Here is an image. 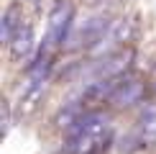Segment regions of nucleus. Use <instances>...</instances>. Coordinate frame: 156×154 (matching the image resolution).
Wrapping results in <instances>:
<instances>
[{
    "label": "nucleus",
    "mask_w": 156,
    "mask_h": 154,
    "mask_svg": "<svg viewBox=\"0 0 156 154\" xmlns=\"http://www.w3.org/2000/svg\"><path fill=\"white\" fill-rule=\"evenodd\" d=\"M8 46H10V57L13 59L28 57L31 46H34V28H31V23H23L21 28L16 31V36H13V41L8 44Z\"/></svg>",
    "instance_id": "8"
},
{
    "label": "nucleus",
    "mask_w": 156,
    "mask_h": 154,
    "mask_svg": "<svg viewBox=\"0 0 156 154\" xmlns=\"http://www.w3.org/2000/svg\"><path fill=\"white\" fill-rule=\"evenodd\" d=\"M80 116H82L80 105H77V103H69V105L64 108L59 116H56V126H59V128H72V126L77 123V118H80Z\"/></svg>",
    "instance_id": "11"
},
{
    "label": "nucleus",
    "mask_w": 156,
    "mask_h": 154,
    "mask_svg": "<svg viewBox=\"0 0 156 154\" xmlns=\"http://www.w3.org/2000/svg\"><path fill=\"white\" fill-rule=\"evenodd\" d=\"M87 5H100V3H105V0H84Z\"/></svg>",
    "instance_id": "14"
},
{
    "label": "nucleus",
    "mask_w": 156,
    "mask_h": 154,
    "mask_svg": "<svg viewBox=\"0 0 156 154\" xmlns=\"http://www.w3.org/2000/svg\"><path fill=\"white\" fill-rule=\"evenodd\" d=\"M136 31H138V21H136V18H115V21L108 26V31L102 34V38L92 46V54H95V57H102V54L110 51V49L133 41Z\"/></svg>",
    "instance_id": "1"
},
{
    "label": "nucleus",
    "mask_w": 156,
    "mask_h": 154,
    "mask_svg": "<svg viewBox=\"0 0 156 154\" xmlns=\"http://www.w3.org/2000/svg\"><path fill=\"white\" fill-rule=\"evenodd\" d=\"M8 128H10V111L8 105H3V134H8Z\"/></svg>",
    "instance_id": "13"
},
{
    "label": "nucleus",
    "mask_w": 156,
    "mask_h": 154,
    "mask_svg": "<svg viewBox=\"0 0 156 154\" xmlns=\"http://www.w3.org/2000/svg\"><path fill=\"white\" fill-rule=\"evenodd\" d=\"M72 23H74V8H72V3H67V0L54 3V8H51V13H49L46 46H64Z\"/></svg>",
    "instance_id": "2"
},
{
    "label": "nucleus",
    "mask_w": 156,
    "mask_h": 154,
    "mask_svg": "<svg viewBox=\"0 0 156 154\" xmlns=\"http://www.w3.org/2000/svg\"><path fill=\"white\" fill-rule=\"evenodd\" d=\"M69 136L74 134H90V136H97V139H108L110 136V118L100 111H87L77 118V123L72 128H67Z\"/></svg>",
    "instance_id": "3"
},
{
    "label": "nucleus",
    "mask_w": 156,
    "mask_h": 154,
    "mask_svg": "<svg viewBox=\"0 0 156 154\" xmlns=\"http://www.w3.org/2000/svg\"><path fill=\"white\" fill-rule=\"evenodd\" d=\"M105 146H108V139H97V136H90V134H74V136H69L67 152L69 154H97Z\"/></svg>",
    "instance_id": "6"
},
{
    "label": "nucleus",
    "mask_w": 156,
    "mask_h": 154,
    "mask_svg": "<svg viewBox=\"0 0 156 154\" xmlns=\"http://www.w3.org/2000/svg\"><path fill=\"white\" fill-rule=\"evenodd\" d=\"M21 21H23L21 18V5H10V8L3 13V21H0V41L10 44L13 36H16V31L23 26Z\"/></svg>",
    "instance_id": "9"
},
{
    "label": "nucleus",
    "mask_w": 156,
    "mask_h": 154,
    "mask_svg": "<svg viewBox=\"0 0 156 154\" xmlns=\"http://www.w3.org/2000/svg\"><path fill=\"white\" fill-rule=\"evenodd\" d=\"M141 146H146V144L141 141L138 131H131L128 136H123V139H120V146H118V149H120L123 154H133V152H138Z\"/></svg>",
    "instance_id": "12"
},
{
    "label": "nucleus",
    "mask_w": 156,
    "mask_h": 154,
    "mask_svg": "<svg viewBox=\"0 0 156 154\" xmlns=\"http://www.w3.org/2000/svg\"><path fill=\"white\" fill-rule=\"evenodd\" d=\"M136 131H138V136H141V141H144L146 146L156 144V103H146L144 105V111L138 116Z\"/></svg>",
    "instance_id": "7"
},
{
    "label": "nucleus",
    "mask_w": 156,
    "mask_h": 154,
    "mask_svg": "<svg viewBox=\"0 0 156 154\" xmlns=\"http://www.w3.org/2000/svg\"><path fill=\"white\" fill-rule=\"evenodd\" d=\"M131 62H133V49H120V51H115V54L105 57V59L97 64V67H95V75H97V80L120 77L128 67H131Z\"/></svg>",
    "instance_id": "4"
},
{
    "label": "nucleus",
    "mask_w": 156,
    "mask_h": 154,
    "mask_svg": "<svg viewBox=\"0 0 156 154\" xmlns=\"http://www.w3.org/2000/svg\"><path fill=\"white\" fill-rule=\"evenodd\" d=\"M44 90H46V80L31 82L28 90H26V95H23V100H21V116H28V113L36 111V105H38V100H41Z\"/></svg>",
    "instance_id": "10"
},
{
    "label": "nucleus",
    "mask_w": 156,
    "mask_h": 154,
    "mask_svg": "<svg viewBox=\"0 0 156 154\" xmlns=\"http://www.w3.org/2000/svg\"><path fill=\"white\" fill-rule=\"evenodd\" d=\"M144 95H146V85L141 80H126V82H120L118 90L108 98V103L115 105V108H131V105L144 100Z\"/></svg>",
    "instance_id": "5"
}]
</instances>
